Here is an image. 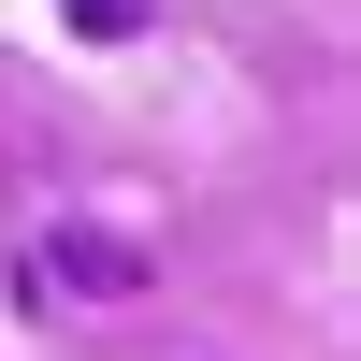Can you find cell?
Returning <instances> with one entry per match:
<instances>
[{
    "label": "cell",
    "mask_w": 361,
    "mask_h": 361,
    "mask_svg": "<svg viewBox=\"0 0 361 361\" xmlns=\"http://www.w3.org/2000/svg\"><path fill=\"white\" fill-rule=\"evenodd\" d=\"M29 275H44V289H87V304H116V289H145V260L116 246V231H58Z\"/></svg>",
    "instance_id": "obj_1"
},
{
    "label": "cell",
    "mask_w": 361,
    "mask_h": 361,
    "mask_svg": "<svg viewBox=\"0 0 361 361\" xmlns=\"http://www.w3.org/2000/svg\"><path fill=\"white\" fill-rule=\"evenodd\" d=\"M58 29H73V44H130L145 0H58Z\"/></svg>",
    "instance_id": "obj_2"
}]
</instances>
